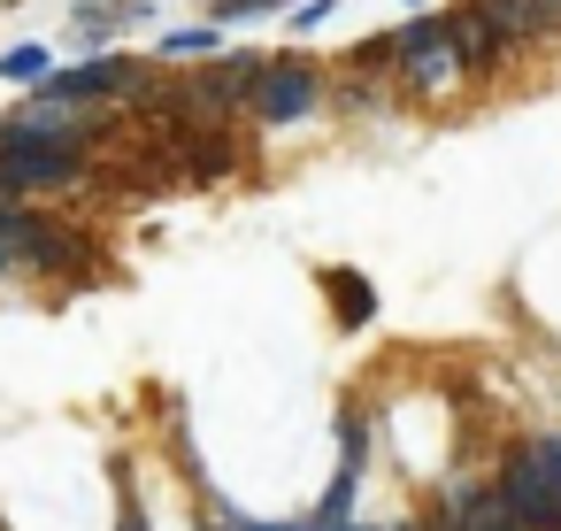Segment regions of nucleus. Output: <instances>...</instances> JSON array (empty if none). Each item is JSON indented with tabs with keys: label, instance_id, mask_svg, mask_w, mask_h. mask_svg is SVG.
<instances>
[{
	"label": "nucleus",
	"instance_id": "6e6552de",
	"mask_svg": "<svg viewBox=\"0 0 561 531\" xmlns=\"http://www.w3.org/2000/svg\"><path fill=\"white\" fill-rule=\"evenodd\" d=\"M323 293H331V316H339V331H362V324L377 316V285H369L362 270H323Z\"/></svg>",
	"mask_w": 561,
	"mask_h": 531
},
{
	"label": "nucleus",
	"instance_id": "dca6fc26",
	"mask_svg": "<svg viewBox=\"0 0 561 531\" xmlns=\"http://www.w3.org/2000/svg\"><path fill=\"white\" fill-rule=\"evenodd\" d=\"M538 9H546V24H553V32H561V0H538Z\"/></svg>",
	"mask_w": 561,
	"mask_h": 531
},
{
	"label": "nucleus",
	"instance_id": "39448f33",
	"mask_svg": "<svg viewBox=\"0 0 561 531\" xmlns=\"http://www.w3.org/2000/svg\"><path fill=\"white\" fill-rule=\"evenodd\" d=\"M270 55L254 47H224L216 63H201L193 78H178V101L201 109V116H231V109H254V86H262Z\"/></svg>",
	"mask_w": 561,
	"mask_h": 531
},
{
	"label": "nucleus",
	"instance_id": "ddd939ff",
	"mask_svg": "<svg viewBox=\"0 0 561 531\" xmlns=\"http://www.w3.org/2000/svg\"><path fill=\"white\" fill-rule=\"evenodd\" d=\"M116 531H154L147 523V500L131 493V477H124V500H116Z\"/></svg>",
	"mask_w": 561,
	"mask_h": 531
},
{
	"label": "nucleus",
	"instance_id": "9b49d317",
	"mask_svg": "<svg viewBox=\"0 0 561 531\" xmlns=\"http://www.w3.org/2000/svg\"><path fill=\"white\" fill-rule=\"evenodd\" d=\"M62 63L47 55V47H9V55H0V86H47Z\"/></svg>",
	"mask_w": 561,
	"mask_h": 531
},
{
	"label": "nucleus",
	"instance_id": "f3484780",
	"mask_svg": "<svg viewBox=\"0 0 561 531\" xmlns=\"http://www.w3.org/2000/svg\"><path fill=\"white\" fill-rule=\"evenodd\" d=\"M408 531H446V523H438V516H423V523H408Z\"/></svg>",
	"mask_w": 561,
	"mask_h": 531
},
{
	"label": "nucleus",
	"instance_id": "423d86ee",
	"mask_svg": "<svg viewBox=\"0 0 561 531\" xmlns=\"http://www.w3.org/2000/svg\"><path fill=\"white\" fill-rule=\"evenodd\" d=\"M323 109V70L308 55H270L262 86H254V124H300Z\"/></svg>",
	"mask_w": 561,
	"mask_h": 531
},
{
	"label": "nucleus",
	"instance_id": "7ed1b4c3",
	"mask_svg": "<svg viewBox=\"0 0 561 531\" xmlns=\"http://www.w3.org/2000/svg\"><path fill=\"white\" fill-rule=\"evenodd\" d=\"M454 78H469V63H461V16H415V24L392 32V86L446 93Z\"/></svg>",
	"mask_w": 561,
	"mask_h": 531
},
{
	"label": "nucleus",
	"instance_id": "20e7f679",
	"mask_svg": "<svg viewBox=\"0 0 561 531\" xmlns=\"http://www.w3.org/2000/svg\"><path fill=\"white\" fill-rule=\"evenodd\" d=\"M32 101H47V109L154 101V63H139V55H93V63H70V70H55L47 86H32Z\"/></svg>",
	"mask_w": 561,
	"mask_h": 531
},
{
	"label": "nucleus",
	"instance_id": "a211bd4d",
	"mask_svg": "<svg viewBox=\"0 0 561 531\" xmlns=\"http://www.w3.org/2000/svg\"><path fill=\"white\" fill-rule=\"evenodd\" d=\"M408 9H423V16H431V0H408Z\"/></svg>",
	"mask_w": 561,
	"mask_h": 531
},
{
	"label": "nucleus",
	"instance_id": "2eb2a0df",
	"mask_svg": "<svg viewBox=\"0 0 561 531\" xmlns=\"http://www.w3.org/2000/svg\"><path fill=\"white\" fill-rule=\"evenodd\" d=\"M231 531H300V523H262V516H231Z\"/></svg>",
	"mask_w": 561,
	"mask_h": 531
},
{
	"label": "nucleus",
	"instance_id": "0eeeda50",
	"mask_svg": "<svg viewBox=\"0 0 561 531\" xmlns=\"http://www.w3.org/2000/svg\"><path fill=\"white\" fill-rule=\"evenodd\" d=\"M469 16H484L507 47H530V39H546V32H553L538 0H469Z\"/></svg>",
	"mask_w": 561,
	"mask_h": 531
},
{
	"label": "nucleus",
	"instance_id": "9d476101",
	"mask_svg": "<svg viewBox=\"0 0 561 531\" xmlns=\"http://www.w3.org/2000/svg\"><path fill=\"white\" fill-rule=\"evenodd\" d=\"M124 24H147V0H93V9H78V32L85 39H108Z\"/></svg>",
	"mask_w": 561,
	"mask_h": 531
},
{
	"label": "nucleus",
	"instance_id": "1a4fd4ad",
	"mask_svg": "<svg viewBox=\"0 0 561 531\" xmlns=\"http://www.w3.org/2000/svg\"><path fill=\"white\" fill-rule=\"evenodd\" d=\"M224 55V24H170L162 32V63H216Z\"/></svg>",
	"mask_w": 561,
	"mask_h": 531
},
{
	"label": "nucleus",
	"instance_id": "4468645a",
	"mask_svg": "<svg viewBox=\"0 0 561 531\" xmlns=\"http://www.w3.org/2000/svg\"><path fill=\"white\" fill-rule=\"evenodd\" d=\"M331 9H339V0H300V9H293V32H316Z\"/></svg>",
	"mask_w": 561,
	"mask_h": 531
},
{
	"label": "nucleus",
	"instance_id": "f03ea898",
	"mask_svg": "<svg viewBox=\"0 0 561 531\" xmlns=\"http://www.w3.org/2000/svg\"><path fill=\"white\" fill-rule=\"evenodd\" d=\"M492 493L507 531H561V431L515 439L492 470Z\"/></svg>",
	"mask_w": 561,
	"mask_h": 531
},
{
	"label": "nucleus",
	"instance_id": "6ab92c4d",
	"mask_svg": "<svg viewBox=\"0 0 561 531\" xmlns=\"http://www.w3.org/2000/svg\"><path fill=\"white\" fill-rule=\"evenodd\" d=\"M0 270H9V255H0Z\"/></svg>",
	"mask_w": 561,
	"mask_h": 531
},
{
	"label": "nucleus",
	"instance_id": "f257e3e1",
	"mask_svg": "<svg viewBox=\"0 0 561 531\" xmlns=\"http://www.w3.org/2000/svg\"><path fill=\"white\" fill-rule=\"evenodd\" d=\"M101 116L93 109H47L24 101L0 116V193H62L85 178V147H93Z\"/></svg>",
	"mask_w": 561,
	"mask_h": 531
},
{
	"label": "nucleus",
	"instance_id": "f8f14e48",
	"mask_svg": "<svg viewBox=\"0 0 561 531\" xmlns=\"http://www.w3.org/2000/svg\"><path fill=\"white\" fill-rule=\"evenodd\" d=\"M300 0H208V24H254V16H293Z\"/></svg>",
	"mask_w": 561,
	"mask_h": 531
}]
</instances>
